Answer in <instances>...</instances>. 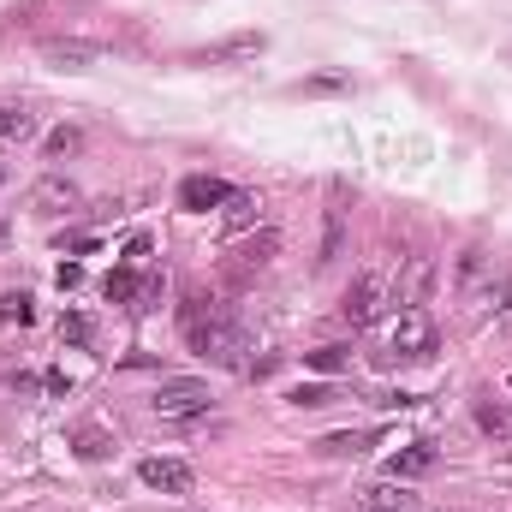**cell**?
Segmentation results:
<instances>
[{
	"mask_svg": "<svg viewBox=\"0 0 512 512\" xmlns=\"http://www.w3.org/2000/svg\"><path fill=\"white\" fill-rule=\"evenodd\" d=\"M483 274H489V251H483V245H465V251H459V268H453V286L471 292Z\"/></svg>",
	"mask_w": 512,
	"mask_h": 512,
	"instance_id": "obj_14",
	"label": "cell"
},
{
	"mask_svg": "<svg viewBox=\"0 0 512 512\" xmlns=\"http://www.w3.org/2000/svg\"><path fill=\"white\" fill-rule=\"evenodd\" d=\"M209 382H197V376H161V387L149 393V411L161 417V423H197V417H209Z\"/></svg>",
	"mask_w": 512,
	"mask_h": 512,
	"instance_id": "obj_2",
	"label": "cell"
},
{
	"mask_svg": "<svg viewBox=\"0 0 512 512\" xmlns=\"http://www.w3.org/2000/svg\"><path fill=\"white\" fill-rule=\"evenodd\" d=\"M364 512H417V495H405V489L382 483V489H370V495H364Z\"/></svg>",
	"mask_w": 512,
	"mask_h": 512,
	"instance_id": "obj_17",
	"label": "cell"
},
{
	"mask_svg": "<svg viewBox=\"0 0 512 512\" xmlns=\"http://www.w3.org/2000/svg\"><path fill=\"white\" fill-rule=\"evenodd\" d=\"M364 441H370V435H352V429H346V435H328L322 453H328V459H352V453H364Z\"/></svg>",
	"mask_w": 512,
	"mask_h": 512,
	"instance_id": "obj_24",
	"label": "cell"
},
{
	"mask_svg": "<svg viewBox=\"0 0 512 512\" xmlns=\"http://www.w3.org/2000/svg\"><path fill=\"white\" fill-rule=\"evenodd\" d=\"M304 364L316 376H340V370H352V346H316V352H304Z\"/></svg>",
	"mask_w": 512,
	"mask_h": 512,
	"instance_id": "obj_16",
	"label": "cell"
},
{
	"mask_svg": "<svg viewBox=\"0 0 512 512\" xmlns=\"http://www.w3.org/2000/svg\"><path fill=\"white\" fill-rule=\"evenodd\" d=\"M262 48H268V36H262V30H239V36H221V42L197 48L191 60H197V66H233V60H256Z\"/></svg>",
	"mask_w": 512,
	"mask_h": 512,
	"instance_id": "obj_7",
	"label": "cell"
},
{
	"mask_svg": "<svg viewBox=\"0 0 512 512\" xmlns=\"http://www.w3.org/2000/svg\"><path fill=\"white\" fill-rule=\"evenodd\" d=\"M72 453L96 465V459H108V453H114V435H108L102 423H78V429H72Z\"/></svg>",
	"mask_w": 512,
	"mask_h": 512,
	"instance_id": "obj_13",
	"label": "cell"
},
{
	"mask_svg": "<svg viewBox=\"0 0 512 512\" xmlns=\"http://www.w3.org/2000/svg\"><path fill=\"white\" fill-rule=\"evenodd\" d=\"M30 316H36V310H30V292H6V298H0V322H18V328H24Z\"/></svg>",
	"mask_w": 512,
	"mask_h": 512,
	"instance_id": "obj_26",
	"label": "cell"
},
{
	"mask_svg": "<svg viewBox=\"0 0 512 512\" xmlns=\"http://www.w3.org/2000/svg\"><path fill=\"white\" fill-rule=\"evenodd\" d=\"M340 251H346V215H340V209H328V221H322V256H316V262L328 268Z\"/></svg>",
	"mask_w": 512,
	"mask_h": 512,
	"instance_id": "obj_19",
	"label": "cell"
},
{
	"mask_svg": "<svg viewBox=\"0 0 512 512\" xmlns=\"http://www.w3.org/2000/svg\"><path fill=\"white\" fill-rule=\"evenodd\" d=\"M54 280L72 292V286H84V268H78V262H60V274H54Z\"/></svg>",
	"mask_w": 512,
	"mask_h": 512,
	"instance_id": "obj_27",
	"label": "cell"
},
{
	"mask_svg": "<svg viewBox=\"0 0 512 512\" xmlns=\"http://www.w3.org/2000/svg\"><path fill=\"white\" fill-rule=\"evenodd\" d=\"M507 393H512V376H507Z\"/></svg>",
	"mask_w": 512,
	"mask_h": 512,
	"instance_id": "obj_28",
	"label": "cell"
},
{
	"mask_svg": "<svg viewBox=\"0 0 512 512\" xmlns=\"http://www.w3.org/2000/svg\"><path fill=\"white\" fill-rule=\"evenodd\" d=\"M84 197H78V185L72 179H60V173H48V179H36L30 185V215H42V221H60V215H72Z\"/></svg>",
	"mask_w": 512,
	"mask_h": 512,
	"instance_id": "obj_6",
	"label": "cell"
},
{
	"mask_svg": "<svg viewBox=\"0 0 512 512\" xmlns=\"http://www.w3.org/2000/svg\"><path fill=\"white\" fill-rule=\"evenodd\" d=\"M423 471H435V447H429V441H411V447H399V453L387 459V477H393V483H411V477H423Z\"/></svg>",
	"mask_w": 512,
	"mask_h": 512,
	"instance_id": "obj_12",
	"label": "cell"
},
{
	"mask_svg": "<svg viewBox=\"0 0 512 512\" xmlns=\"http://www.w3.org/2000/svg\"><path fill=\"white\" fill-rule=\"evenodd\" d=\"M382 304H387V268L382 262H370L352 286H346V298H340V316L352 322V328H370L376 316H382Z\"/></svg>",
	"mask_w": 512,
	"mask_h": 512,
	"instance_id": "obj_4",
	"label": "cell"
},
{
	"mask_svg": "<svg viewBox=\"0 0 512 512\" xmlns=\"http://www.w3.org/2000/svg\"><path fill=\"white\" fill-rule=\"evenodd\" d=\"M298 96H352V72H310Z\"/></svg>",
	"mask_w": 512,
	"mask_h": 512,
	"instance_id": "obj_15",
	"label": "cell"
},
{
	"mask_svg": "<svg viewBox=\"0 0 512 512\" xmlns=\"http://www.w3.org/2000/svg\"><path fill=\"white\" fill-rule=\"evenodd\" d=\"M251 227H262V197H256V191H233V197L221 203V233L239 239V233H251Z\"/></svg>",
	"mask_w": 512,
	"mask_h": 512,
	"instance_id": "obj_10",
	"label": "cell"
},
{
	"mask_svg": "<svg viewBox=\"0 0 512 512\" xmlns=\"http://www.w3.org/2000/svg\"><path fill=\"white\" fill-rule=\"evenodd\" d=\"M185 340H191L197 358H209V364H221V370H245V352H251L245 328H239L233 316H221L215 304H203V298L185 304Z\"/></svg>",
	"mask_w": 512,
	"mask_h": 512,
	"instance_id": "obj_1",
	"label": "cell"
},
{
	"mask_svg": "<svg viewBox=\"0 0 512 512\" xmlns=\"http://www.w3.org/2000/svg\"><path fill=\"white\" fill-rule=\"evenodd\" d=\"M233 191L221 185V179H209V173H191L185 185H179V209H191V215H203V209H221Z\"/></svg>",
	"mask_w": 512,
	"mask_h": 512,
	"instance_id": "obj_11",
	"label": "cell"
},
{
	"mask_svg": "<svg viewBox=\"0 0 512 512\" xmlns=\"http://www.w3.org/2000/svg\"><path fill=\"white\" fill-rule=\"evenodd\" d=\"M137 483H143V489H161V495H191L197 471H191L185 459H143V465H137Z\"/></svg>",
	"mask_w": 512,
	"mask_h": 512,
	"instance_id": "obj_8",
	"label": "cell"
},
{
	"mask_svg": "<svg viewBox=\"0 0 512 512\" xmlns=\"http://www.w3.org/2000/svg\"><path fill=\"white\" fill-rule=\"evenodd\" d=\"M90 340H96V322L84 310H66L60 316V346H90Z\"/></svg>",
	"mask_w": 512,
	"mask_h": 512,
	"instance_id": "obj_21",
	"label": "cell"
},
{
	"mask_svg": "<svg viewBox=\"0 0 512 512\" xmlns=\"http://www.w3.org/2000/svg\"><path fill=\"white\" fill-rule=\"evenodd\" d=\"M78 149H84V131H78V126H54V131H48V143H42V155H48V161H66V155H78Z\"/></svg>",
	"mask_w": 512,
	"mask_h": 512,
	"instance_id": "obj_20",
	"label": "cell"
},
{
	"mask_svg": "<svg viewBox=\"0 0 512 512\" xmlns=\"http://www.w3.org/2000/svg\"><path fill=\"white\" fill-rule=\"evenodd\" d=\"M489 316L501 334H512V280H489Z\"/></svg>",
	"mask_w": 512,
	"mask_h": 512,
	"instance_id": "obj_23",
	"label": "cell"
},
{
	"mask_svg": "<svg viewBox=\"0 0 512 512\" xmlns=\"http://www.w3.org/2000/svg\"><path fill=\"white\" fill-rule=\"evenodd\" d=\"M102 292H108L114 304H131V298H137V280H131V268H114V274L102 280Z\"/></svg>",
	"mask_w": 512,
	"mask_h": 512,
	"instance_id": "obj_25",
	"label": "cell"
},
{
	"mask_svg": "<svg viewBox=\"0 0 512 512\" xmlns=\"http://www.w3.org/2000/svg\"><path fill=\"white\" fill-rule=\"evenodd\" d=\"M429 352H435V322H429L423 304H405V310L393 316V328H387V358H399V364H423Z\"/></svg>",
	"mask_w": 512,
	"mask_h": 512,
	"instance_id": "obj_3",
	"label": "cell"
},
{
	"mask_svg": "<svg viewBox=\"0 0 512 512\" xmlns=\"http://www.w3.org/2000/svg\"><path fill=\"white\" fill-rule=\"evenodd\" d=\"M42 60L54 72H90L102 60V48L96 42H78V36H54V42H42Z\"/></svg>",
	"mask_w": 512,
	"mask_h": 512,
	"instance_id": "obj_9",
	"label": "cell"
},
{
	"mask_svg": "<svg viewBox=\"0 0 512 512\" xmlns=\"http://www.w3.org/2000/svg\"><path fill=\"white\" fill-rule=\"evenodd\" d=\"M24 137H36V114H24V108H0V143H24Z\"/></svg>",
	"mask_w": 512,
	"mask_h": 512,
	"instance_id": "obj_22",
	"label": "cell"
},
{
	"mask_svg": "<svg viewBox=\"0 0 512 512\" xmlns=\"http://www.w3.org/2000/svg\"><path fill=\"white\" fill-rule=\"evenodd\" d=\"M334 399H340V393L328 382H298L286 393V405H298V411H322V405H334Z\"/></svg>",
	"mask_w": 512,
	"mask_h": 512,
	"instance_id": "obj_18",
	"label": "cell"
},
{
	"mask_svg": "<svg viewBox=\"0 0 512 512\" xmlns=\"http://www.w3.org/2000/svg\"><path fill=\"white\" fill-rule=\"evenodd\" d=\"M274 251H280V233H274V227H256L251 239L227 256V268H221V274H227V286H245V280H256V274L274 262Z\"/></svg>",
	"mask_w": 512,
	"mask_h": 512,
	"instance_id": "obj_5",
	"label": "cell"
}]
</instances>
